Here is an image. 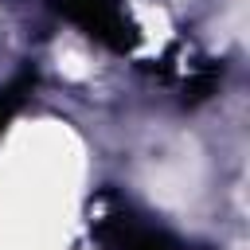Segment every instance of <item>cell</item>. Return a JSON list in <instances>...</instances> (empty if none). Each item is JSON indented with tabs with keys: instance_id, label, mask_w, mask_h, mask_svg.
I'll return each mask as SVG.
<instances>
[{
	"instance_id": "cell-1",
	"label": "cell",
	"mask_w": 250,
	"mask_h": 250,
	"mask_svg": "<svg viewBox=\"0 0 250 250\" xmlns=\"http://www.w3.org/2000/svg\"><path fill=\"white\" fill-rule=\"evenodd\" d=\"M51 8L117 55H129L141 39L125 0H51Z\"/></svg>"
},
{
	"instance_id": "cell-2",
	"label": "cell",
	"mask_w": 250,
	"mask_h": 250,
	"mask_svg": "<svg viewBox=\"0 0 250 250\" xmlns=\"http://www.w3.org/2000/svg\"><path fill=\"white\" fill-rule=\"evenodd\" d=\"M94 234H98L102 250H207V246H188L176 234H168V230H160L152 223H141L129 211H117V215L98 219L94 223Z\"/></svg>"
},
{
	"instance_id": "cell-3",
	"label": "cell",
	"mask_w": 250,
	"mask_h": 250,
	"mask_svg": "<svg viewBox=\"0 0 250 250\" xmlns=\"http://www.w3.org/2000/svg\"><path fill=\"white\" fill-rule=\"evenodd\" d=\"M31 86H35V74H31V70H23V74H16L8 86H0V129L20 113V105L27 102Z\"/></svg>"
}]
</instances>
